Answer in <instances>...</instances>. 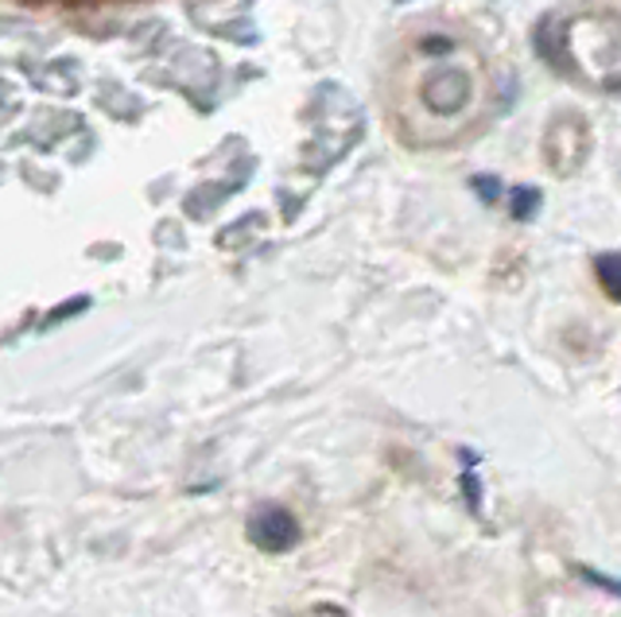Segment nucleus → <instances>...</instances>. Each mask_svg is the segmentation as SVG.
I'll list each match as a JSON object with an SVG mask.
<instances>
[{
	"label": "nucleus",
	"instance_id": "3",
	"mask_svg": "<svg viewBox=\"0 0 621 617\" xmlns=\"http://www.w3.org/2000/svg\"><path fill=\"white\" fill-rule=\"evenodd\" d=\"M594 272H598V284H602V292L610 295V300L621 303V253H602L594 261Z\"/></svg>",
	"mask_w": 621,
	"mask_h": 617
},
{
	"label": "nucleus",
	"instance_id": "2",
	"mask_svg": "<svg viewBox=\"0 0 621 617\" xmlns=\"http://www.w3.org/2000/svg\"><path fill=\"white\" fill-rule=\"evenodd\" d=\"M249 540L269 555L292 552L299 544V521L280 505H261L249 516Z\"/></svg>",
	"mask_w": 621,
	"mask_h": 617
},
{
	"label": "nucleus",
	"instance_id": "6",
	"mask_svg": "<svg viewBox=\"0 0 621 617\" xmlns=\"http://www.w3.org/2000/svg\"><path fill=\"white\" fill-rule=\"evenodd\" d=\"M582 578H587V583H594V586H602L606 594H618L621 598V578H610V575H598V571H590V567H582L579 571Z\"/></svg>",
	"mask_w": 621,
	"mask_h": 617
},
{
	"label": "nucleus",
	"instance_id": "5",
	"mask_svg": "<svg viewBox=\"0 0 621 617\" xmlns=\"http://www.w3.org/2000/svg\"><path fill=\"white\" fill-rule=\"evenodd\" d=\"M474 195H478L482 202H497V198H502V182H497L494 175H478V179H474Z\"/></svg>",
	"mask_w": 621,
	"mask_h": 617
},
{
	"label": "nucleus",
	"instance_id": "1",
	"mask_svg": "<svg viewBox=\"0 0 621 617\" xmlns=\"http://www.w3.org/2000/svg\"><path fill=\"white\" fill-rule=\"evenodd\" d=\"M423 109L435 113V117H451V113H462L474 97V82L471 74L462 71H435L423 79L420 86Z\"/></svg>",
	"mask_w": 621,
	"mask_h": 617
},
{
	"label": "nucleus",
	"instance_id": "4",
	"mask_svg": "<svg viewBox=\"0 0 621 617\" xmlns=\"http://www.w3.org/2000/svg\"><path fill=\"white\" fill-rule=\"evenodd\" d=\"M509 215L517 218V222H533L536 215H540V202H544V195H540V187H517L513 190V198H509Z\"/></svg>",
	"mask_w": 621,
	"mask_h": 617
}]
</instances>
